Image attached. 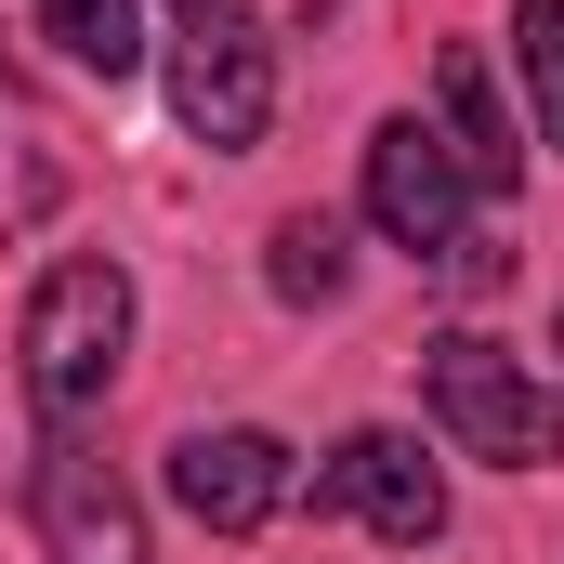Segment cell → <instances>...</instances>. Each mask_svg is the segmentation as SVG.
<instances>
[{
    "instance_id": "cell-2",
    "label": "cell",
    "mask_w": 564,
    "mask_h": 564,
    "mask_svg": "<svg viewBox=\"0 0 564 564\" xmlns=\"http://www.w3.org/2000/svg\"><path fill=\"white\" fill-rule=\"evenodd\" d=\"M421 408L446 421V446H459V459H499V473H564V394L525 368V355H499L486 328L421 341Z\"/></svg>"
},
{
    "instance_id": "cell-10",
    "label": "cell",
    "mask_w": 564,
    "mask_h": 564,
    "mask_svg": "<svg viewBox=\"0 0 564 564\" xmlns=\"http://www.w3.org/2000/svg\"><path fill=\"white\" fill-rule=\"evenodd\" d=\"M263 276H276V302H341V289H355V237H341L328 210H289Z\"/></svg>"
},
{
    "instance_id": "cell-1",
    "label": "cell",
    "mask_w": 564,
    "mask_h": 564,
    "mask_svg": "<svg viewBox=\"0 0 564 564\" xmlns=\"http://www.w3.org/2000/svg\"><path fill=\"white\" fill-rule=\"evenodd\" d=\"M13 355H26V408H40L53 433H79L106 394H119V355H132V276H119L106 250H66V263H40Z\"/></svg>"
},
{
    "instance_id": "cell-9",
    "label": "cell",
    "mask_w": 564,
    "mask_h": 564,
    "mask_svg": "<svg viewBox=\"0 0 564 564\" xmlns=\"http://www.w3.org/2000/svg\"><path fill=\"white\" fill-rule=\"evenodd\" d=\"M40 40L66 66H93V79H132L144 66V13L132 0H40Z\"/></svg>"
},
{
    "instance_id": "cell-12",
    "label": "cell",
    "mask_w": 564,
    "mask_h": 564,
    "mask_svg": "<svg viewBox=\"0 0 564 564\" xmlns=\"http://www.w3.org/2000/svg\"><path fill=\"white\" fill-rule=\"evenodd\" d=\"M552 355H564V315H552Z\"/></svg>"
},
{
    "instance_id": "cell-11",
    "label": "cell",
    "mask_w": 564,
    "mask_h": 564,
    "mask_svg": "<svg viewBox=\"0 0 564 564\" xmlns=\"http://www.w3.org/2000/svg\"><path fill=\"white\" fill-rule=\"evenodd\" d=\"M512 66H525L539 144H564V0H525V13H512Z\"/></svg>"
},
{
    "instance_id": "cell-6",
    "label": "cell",
    "mask_w": 564,
    "mask_h": 564,
    "mask_svg": "<svg viewBox=\"0 0 564 564\" xmlns=\"http://www.w3.org/2000/svg\"><path fill=\"white\" fill-rule=\"evenodd\" d=\"M315 512H355L368 539L421 552V539H446V473H433L408 433H341L315 459Z\"/></svg>"
},
{
    "instance_id": "cell-4",
    "label": "cell",
    "mask_w": 564,
    "mask_h": 564,
    "mask_svg": "<svg viewBox=\"0 0 564 564\" xmlns=\"http://www.w3.org/2000/svg\"><path fill=\"white\" fill-rule=\"evenodd\" d=\"M26 525H40V552H53V564H158L144 499L119 486V459L79 446V433L40 446V473H26Z\"/></svg>"
},
{
    "instance_id": "cell-7",
    "label": "cell",
    "mask_w": 564,
    "mask_h": 564,
    "mask_svg": "<svg viewBox=\"0 0 564 564\" xmlns=\"http://www.w3.org/2000/svg\"><path fill=\"white\" fill-rule=\"evenodd\" d=\"M171 499H184L210 539H250V525H276L289 499H302V473H289L276 433L224 421V433H184V446H171Z\"/></svg>"
},
{
    "instance_id": "cell-8",
    "label": "cell",
    "mask_w": 564,
    "mask_h": 564,
    "mask_svg": "<svg viewBox=\"0 0 564 564\" xmlns=\"http://www.w3.org/2000/svg\"><path fill=\"white\" fill-rule=\"evenodd\" d=\"M433 93H446V132H459V171H473V184H525V132L499 119L486 53H446V66H433Z\"/></svg>"
},
{
    "instance_id": "cell-5",
    "label": "cell",
    "mask_w": 564,
    "mask_h": 564,
    "mask_svg": "<svg viewBox=\"0 0 564 564\" xmlns=\"http://www.w3.org/2000/svg\"><path fill=\"white\" fill-rule=\"evenodd\" d=\"M368 224L394 250H421V263H446L473 237V171L446 158V132H421V119H381L368 132Z\"/></svg>"
},
{
    "instance_id": "cell-3",
    "label": "cell",
    "mask_w": 564,
    "mask_h": 564,
    "mask_svg": "<svg viewBox=\"0 0 564 564\" xmlns=\"http://www.w3.org/2000/svg\"><path fill=\"white\" fill-rule=\"evenodd\" d=\"M171 13H184V40H171V106H184V132L210 144V158L263 144V119H276V40L250 26V0H171Z\"/></svg>"
}]
</instances>
